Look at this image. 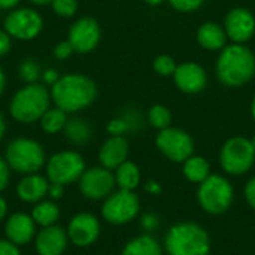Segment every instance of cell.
Masks as SVG:
<instances>
[{
    "label": "cell",
    "mask_w": 255,
    "mask_h": 255,
    "mask_svg": "<svg viewBox=\"0 0 255 255\" xmlns=\"http://www.w3.org/2000/svg\"><path fill=\"white\" fill-rule=\"evenodd\" d=\"M4 82H6L4 73H3V70H1V67H0V96H1V93H3V90H4Z\"/></svg>",
    "instance_id": "bcb514c9"
},
{
    "label": "cell",
    "mask_w": 255,
    "mask_h": 255,
    "mask_svg": "<svg viewBox=\"0 0 255 255\" xmlns=\"http://www.w3.org/2000/svg\"><path fill=\"white\" fill-rule=\"evenodd\" d=\"M7 215V203L3 197H0V223L6 218Z\"/></svg>",
    "instance_id": "7bdbcfd3"
},
{
    "label": "cell",
    "mask_w": 255,
    "mask_h": 255,
    "mask_svg": "<svg viewBox=\"0 0 255 255\" xmlns=\"http://www.w3.org/2000/svg\"><path fill=\"white\" fill-rule=\"evenodd\" d=\"M175 84L176 87L188 94H194L202 91L206 87L208 78L205 69L197 63H182L176 67L175 73Z\"/></svg>",
    "instance_id": "2e32d148"
},
{
    "label": "cell",
    "mask_w": 255,
    "mask_h": 255,
    "mask_svg": "<svg viewBox=\"0 0 255 255\" xmlns=\"http://www.w3.org/2000/svg\"><path fill=\"white\" fill-rule=\"evenodd\" d=\"M43 79H45V82L46 84H55L58 79H60V76H58V73L54 70V69H49V70H46L45 73H43Z\"/></svg>",
    "instance_id": "60d3db41"
},
{
    "label": "cell",
    "mask_w": 255,
    "mask_h": 255,
    "mask_svg": "<svg viewBox=\"0 0 255 255\" xmlns=\"http://www.w3.org/2000/svg\"><path fill=\"white\" fill-rule=\"evenodd\" d=\"M48 196L52 199V200H60L63 196H64V185H60V184H49V188H48Z\"/></svg>",
    "instance_id": "f35d334b"
},
{
    "label": "cell",
    "mask_w": 255,
    "mask_h": 255,
    "mask_svg": "<svg viewBox=\"0 0 255 255\" xmlns=\"http://www.w3.org/2000/svg\"><path fill=\"white\" fill-rule=\"evenodd\" d=\"M226 33L235 43L248 42L255 33L254 15L244 7L230 10L226 16Z\"/></svg>",
    "instance_id": "9a60e30c"
},
{
    "label": "cell",
    "mask_w": 255,
    "mask_h": 255,
    "mask_svg": "<svg viewBox=\"0 0 255 255\" xmlns=\"http://www.w3.org/2000/svg\"><path fill=\"white\" fill-rule=\"evenodd\" d=\"M164 248L169 255H209L211 239L200 224L182 221L169 229Z\"/></svg>",
    "instance_id": "3957f363"
},
{
    "label": "cell",
    "mask_w": 255,
    "mask_h": 255,
    "mask_svg": "<svg viewBox=\"0 0 255 255\" xmlns=\"http://www.w3.org/2000/svg\"><path fill=\"white\" fill-rule=\"evenodd\" d=\"M169 3L179 12H193L199 9L205 0H169Z\"/></svg>",
    "instance_id": "d6a6232c"
},
{
    "label": "cell",
    "mask_w": 255,
    "mask_h": 255,
    "mask_svg": "<svg viewBox=\"0 0 255 255\" xmlns=\"http://www.w3.org/2000/svg\"><path fill=\"white\" fill-rule=\"evenodd\" d=\"M197 200L202 209L212 215L224 214L233 203V187L220 175H209L197 191Z\"/></svg>",
    "instance_id": "8992f818"
},
{
    "label": "cell",
    "mask_w": 255,
    "mask_h": 255,
    "mask_svg": "<svg viewBox=\"0 0 255 255\" xmlns=\"http://www.w3.org/2000/svg\"><path fill=\"white\" fill-rule=\"evenodd\" d=\"M64 134L72 143L84 145L91 137V127L82 118H72V120H67L64 126Z\"/></svg>",
    "instance_id": "484cf974"
},
{
    "label": "cell",
    "mask_w": 255,
    "mask_h": 255,
    "mask_svg": "<svg viewBox=\"0 0 255 255\" xmlns=\"http://www.w3.org/2000/svg\"><path fill=\"white\" fill-rule=\"evenodd\" d=\"M73 52V46L72 43L67 40V42H61L58 43L55 48H54V55L58 58V60H66L70 54Z\"/></svg>",
    "instance_id": "e575fe53"
},
{
    "label": "cell",
    "mask_w": 255,
    "mask_h": 255,
    "mask_svg": "<svg viewBox=\"0 0 255 255\" xmlns=\"http://www.w3.org/2000/svg\"><path fill=\"white\" fill-rule=\"evenodd\" d=\"M10 49V36L6 31L0 30V57Z\"/></svg>",
    "instance_id": "ab89813d"
},
{
    "label": "cell",
    "mask_w": 255,
    "mask_h": 255,
    "mask_svg": "<svg viewBox=\"0 0 255 255\" xmlns=\"http://www.w3.org/2000/svg\"><path fill=\"white\" fill-rule=\"evenodd\" d=\"M4 131H6V123H4V120H3V117L0 114V140L4 136Z\"/></svg>",
    "instance_id": "f6af8a7d"
},
{
    "label": "cell",
    "mask_w": 255,
    "mask_h": 255,
    "mask_svg": "<svg viewBox=\"0 0 255 255\" xmlns=\"http://www.w3.org/2000/svg\"><path fill=\"white\" fill-rule=\"evenodd\" d=\"M255 161V149L250 139L232 137L229 139L220 152V163L224 172L233 176L247 173Z\"/></svg>",
    "instance_id": "52a82bcc"
},
{
    "label": "cell",
    "mask_w": 255,
    "mask_h": 255,
    "mask_svg": "<svg viewBox=\"0 0 255 255\" xmlns=\"http://www.w3.org/2000/svg\"><path fill=\"white\" fill-rule=\"evenodd\" d=\"M227 40V33L217 22H205L197 31V42L202 48L209 51L223 49Z\"/></svg>",
    "instance_id": "44dd1931"
},
{
    "label": "cell",
    "mask_w": 255,
    "mask_h": 255,
    "mask_svg": "<svg viewBox=\"0 0 255 255\" xmlns=\"http://www.w3.org/2000/svg\"><path fill=\"white\" fill-rule=\"evenodd\" d=\"M115 185V175L103 166L91 167L79 178V191L90 200L106 199L112 194Z\"/></svg>",
    "instance_id": "8fae6325"
},
{
    "label": "cell",
    "mask_w": 255,
    "mask_h": 255,
    "mask_svg": "<svg viewBox=\"0 0 255 255\" xmlns=\"http://www.w3.org/2000/svg\"><path fill=\"white\" fill-rule=\"evenodd\" d=\"M9 164L6 160H3L0 157V193L4 191L9 185V179H10V170H9Z\"/></svg>",
    "instance_id": "836d02e7"
},
{
    "label": "cell",
    "mask_w": 255,
    "mask_h": 255,
    "mask_svg": "<svg viewBox=\"0 0 255 255\" xmlns=\"http://www.w3.org/2000/svg\"><path fill=\"white\" fill-rule=\"evenodd\" d=\"M121 255H163V250L158 241L152 235L146 233L127 242Z\"/></svg>",
    "instance_id": "7402d4cb"
},
{
    "label": "cell",
    "mask_w": 255,
    "mask_h": 255,
    "mask_svg": "<svg viewBox=\"0 0 255 255\" xmlns=\"http://www.w3.org/2000/svg\"><path fill=\"white\" fill-rule=\"evenodd\" d=\"M67 236L75 247L87 248L99 239L100 223L93 214H76L67 226Z\"/></svg>",
    "instance_id": "4fadbf2b"
},
{
    "label": "cell",
    "mask_w": 255,
    "mask_h": 255,
    "mask_svg": "<svg viewBox=\"0 0 255 255\" xmlns=\"http://www.w3.org/2000/svg\"><path fill=\"white\" fill-rule=\"evenodd\" d=\"M176 63H175V58L170 57V55H158L155 60H154V69L157 73L163 75V76H170L175 73L176 70Z\"/></svg>",
    "instance_id": "f1b7e54d"
},
{
    "label": "cell",
    "mask_w": 255,
    "mask_h": 255,
    "mask_svg": "<svg viewBox=\"0 0 255 255\" xmlns=\"http://www.w3.org/2000/svg\"><path fill=\"white\" fill-rule=\"evenodd\" d=\"M155 145L166 158L175 163H184L194 152V142L191 136L175 127L160 130L155 139Z\"/></svg>",
    "instance_id": "30bf717a"
},
{
    "label": "cell",
    "mask_w": 255,
    "mask_h": 255,
    "mask_svg": "<svg viewBox=\"0 0 255 255\" xmlns=\"http://www.w3.org/2000/svg\"><path fill=\"white\" fill-rule=\"evenodd\" d=\"M128 155V143L123 136L109 137L99 151V161L103 167L114 170L127 161Z\"/></svg>",
    "instance_id": "d6986e66"
},
{
    "label": "cell",
    "mask_w": 255,
    "mask_h": 255,
    "mask_svg": "<svg viewBox=\"0 0 255 255\" xmlns=\"http://www.w3.org/2000/svg\"><path fill=\"white\" fill-rule=\"evenodd\" d=\"M255 73V55L241 43L223 48L217 61V76L227 87H242Z\"/></svg>",
    "instance_id": "7a4b0ae2"
},
{
    "label": "cell",
    "mask_w": 255,
    "mask_h": 255,
    "mask_svg": "<svg viewBox=\"0 0 255 255\" xmlns=\"http://www.w3.org/2000/svg\"><path fill=\"white\" fill-rule=\"evenodd\" d=\"M142 227L145 229L146 233H152L158 227V218L152 214H146L142 218Z\"/></svg>",
    "instance_id": "d590c367"
},
{
    "label": "cell",
    "mask_w": 255,
    "mask_h": 255,
    "mask_svg": "<svg viewBox=\"0 0 255 255\" xmlns=\"http://www.w3.org/2000/svg\"><path fill=\"white\" fill-rule=\"evenodd\" d=\"M52 9L57 15L63 18H70L76 13V0H52Z\"/></svg>",
    "instance_id": "4dcf8cb0"
},
{
    "label": "cell",
    "mask_w": 255,
    "mask_h": 255,
    "mask_svg": "<svg viewBox=\"0 0 255 255\" xmlns=\"http://www.w3.org/2000/svg\"><path fill=\"white\" fill-rule=\"evenodd\" d=\"M48 188H49V182L46 181V178L31 173V175H25L18 182L16 194L25 203H39L48 194Z\"/></svg>",
    "instance_id": "ffe728a7"
},
{
    "label": "cell",
    "mask_w": 255,
    "mask_h": 255,
    "mask_svg": "<svg viewBox=\"0 0 255 255\" xmlns=\"http://www.w3.org/2000/svg\"><path fill=\"white\" fill-rule=\"evenodd\" d=\"M51 96L57 108L63 109L64 112H78L94 102L97 96V87L88 76L73 73L61 76L52 85Z\"/></svg>",
    "instance_id": "6da1fadb"
},
{
    "label": "cell",
    "mask_w": 255,
    "mask_h": 255,
    "mask_svg": "<svg viewBox=\"0 0 255 255\" xmlns=\"http://www.w3.org/2000/svg\"><path fill=\"white\" fill-rule=\"evenodd\" d=\"M31 3L34 4H39V6H43V4H48V3H52V0H30Z\"/></svg>",
    "instance_id": "7dc6e473"
},
{
    "label": "cell",
    "mask_w": 255,
    "mask_h": 255,
    "mask_svg": "<svg viewBox=\"0 0 255 255\" xmlns=\"http://www.w3.org/2000/svg\"><path fill=\"white\" fill-rule=\"evenodd\" d=\"M19 76L25 82H28V84H34L39 79V76H40V67H39V64L36 61H33V60L24 61L21 64V67H19Z\"/></svg>",
    "instance_id": "f546056e"
},
{
    "label": "cell",
    "mask_w": 255,
    "mask_h": 255,
    "mask_svg": "<svg viewBox=\"0 0 255 255\" xmlns=\"http://www.w3.org/2000/svg\"><path fill=\"white\" fill-rule=\"evenodd\" d=\"M69 242L67 232L60 226L43 227L36 236V251L39 255H61Z\"/></svg>",
    "instance_id": "ac0fdd59"
},
{
    "label": "cell",
    "mask_w": 255,
    "mask_h": 255,
    "mask_svg": "<svg viewBox=\"0 0 255 255\" xmlns=\"http://www.w3.org/2000/svg\"><path fill=\"white\" fill-rule=\"evenodd\" d=\"M43 21L37 12L33 9H18L7 15L4 21L6 33L19 40L34 39L42 30Z\"/></svg>",
    "instance_id": "7c38bea8"
},
{
    "label": "cell",
    "mask_w": 255,
    "mask_h": 255,
    "mask_svg": "<svg viewBox=\"0 0 255 255\" xmlns=\"http://www.w3.org/2000/svg\"><path fill=\"white\" fill-rule=\"evenodd\" d=\"M0 255H19L18 245L7 239H0Z\"/></svg>",
    "instance_id": "8d00e7d4"
},
{
    "label": "cell",
    "mask_w": 255,
    "mask_h": 255,
    "mask_svg": "<svg viewBox=\"0 0 255 255\" xmlns=\"http://www.w3.org/2000/svg\"><path fill=\"white\" fill-rule=\"evenodd\" d=\"M6 161L12 170L31 175L43 167L45 152L36 140L19 137L9 143L6 149Z\"/></svg>",
    "instance_id": "5b68a950"
},
{
    "label": "cell",
    "mask_w": 255,
    "mask_h": 255,
    "mask_svg": "<svg viewBox=\"0 0 255 255\" xmlns=\"http://www.w3.org/2000/svg\"><path fill=\"white\" fill-rule=\"evenodd\" d=\"M100 40V27L97 21L93 18H81L78 19L70 31H69V42L73 46V51L85 54L93 51Z\"/></svg>",
    "instance_id": "5bb4252c"
},
{
    "label": "cell",
    "mask_w": 255,
    "mask_h": 255,
    "mask_svg": "<svg viewBox=\"0 0 255 255\" xmlns=\"http://www.w3.org/2000/svg\"><path fill=\"white\" fill-rule=\"evenodd\" d=\"M130 128V123L127 118H114L108 123V133L111 136H123L124 133H127Z\"/></svg>",
    "instance_id": "1f68e13d"
},
{
    "label": "cell",
    "mask_w": 255,
    "mask_h": 255,
    "mask_svg": "<svg viewBox=\"0 0 255 255\" xmlns=\"http://www.w3.org/2000/svg\"><path fill=\"white\" fill-rule=\"evenodd\" d=\"M148 4H151V6H157V4H161L164 0H145Z\"/></svg>",
    "instance_id": "c3c4849f"
},
{
    "label": "cell",
    "mask_w": 255,
    "mask_h": 255,
    "mask_svg": "<svg viewBox=\"0 0 255 255\" xmlns=\"http://www.w3.org/2000/svg\"><path fill=\"white\" fill-rule=\"evenodd\" d=\"M4 233L7 241L15 245H27L33 241L36 233V223L31 215L24 212H15L6 220Z\"/></svg>",
    "instance_id": "e0dca14e"
},
{
    "label": "cell",
    "mask_w": 255,
    "mask_h": 255,
    "mask_svg": "<svg viewBox=\"0 0 255 255\" xmlns=\"http://www.w3.org/2000/svg\"><path fill=\"white\" fill-rule=\"evenodd\" d=\"M115 184L120 190L134 191L140 184V170L131 161H124L115 169Z\"/></svg>",
    "instance_id": "603a6c76"
},
{
    "label": "cell",
    "mask_w": 255,
    "mask_h": 255,
    "mask_svg": "<svg viewBox=\"0 0 255 255\" xmlns=\"http://www.w3.org/2000/svg\"><path fill=\"white\" fill-rule=\"evenodd\" d=\"M19 3V0H0V9H10L13 6H16Z\"/></svg>",
    "instance_id": "ee69618b"
},
{
    "label": "cell",
    "mask_w": 255,
    "mask_h": 255,
    "mask_svg": "<svg viewBox=\"0 0 255 255\" xmlns=\"http://www.w3.org/2000/svg\"><path fill=\"white\" fill-rule=\"evenodd\" d=\"M251 143H253V148H254V149H255V136H254V137H253V139H251Z\"/></svg>",
    "instance_id": "f907efd6"
},
{
    "label": "cell",
    "mask_w": 255,
    "mask_h": 255,
    "mask_svg": "<svg viewBox=\"0 0 255 255\" xmlns=\"http://www.w3.org/2000/svg\"><path fill=\"white\" fill-rule=\"evenodd\" d=\"M67 112H64L60 108H54V109H48L43 117L40 118V126L42 130L48 134H55L60 130H64V126L67 123Z\"/></svg>",
    "instance_id": "4316f807"
},
{
    "label": "cell",
    "mask_w": 255,
    "mask_h": 255,
    "mask_svg": "<svg viewBox=\"0 0 255 255\" xmlns=\"http://www.w3.org/2000/svg\"><path fill=\"white\" fill-rule=\"evenodd\" d=\"M148 120L149 123L158 128V130H164L167 127H170V123H172V112L163 106V105H154L149 112H148Z\"/></svg>",
    "instance_id": "83f0119b"
},
{
    "label": "cell",
    "mask_w": 255,
    "mask_h": 255,
    "mask_svg": "<svg viewBox=\"0 0 255 255\" xmlns=\"http://www.w3.org/2000/svg\"><path fill=\"white\" fill-rule=\"evenodd\" d=\"M145 190L151 194H160L161 193V187L160 184H157L155 181H149L146 185H145Z\"/></svg>",
    "instance_id": "b9f144b4"
},
{
    "label": "cell",
    "mask_w": 255,
    "mask_h": 255,
    "mask_svg": "<svg viewBox=\"0 0 255 255\" xmlns=\"http://www.w3.org/2000/svg\"><path fill=\"white\" fill-rule=\"evenodd\" d=\"M140 211V200L134 191L118 190L109 194L102 206V217L114 226L133 221Z\"/></svg>",
    "instance_id": "ba28073f"
},
{
    "label": "cell",
    "mask_w": 255,
    "mask_h": 255,
    "mask_svg": "<svg viewBox=\"0 0 255 255\" xmlns=\"http://www.w3.org/2000/svg\"><path fill=\"white\" fill-rule=\"evenodd\" d=\"M251 115H253V118H254L255 121V97L253 99V103H251Z\"/></svg>",
    "instance_id": "681fc988"
},
{
    "label": "cell",
    "mask_w": 255,
    "mask_h": 255,
    "mask_svg": "<svg viewBox=\"0 0 255 255\" xmlns=\"http://www.w3.org/2000/svg\"><path fill=\"white\" fill-rule=\"evenodd\" d=\"M184 176L193 184H202L211 175L209 163L199 155H191L184 161Z\"/></svg>",
    "instance_id": "cb8c5ba5"
},
{
    "label": "cell",
    "mask_w": 255,
    "mask_h": 255,
    "mask_svg": "<svg viewBox=\"0 0 255 255\" xmlns=\"http://www.w3.org/2000/svg\"><path fill=\"white\" fill-rule=\"evenodd\" d=\"M49 108V94L40 84H28L12 99L10 114L19 123L40 120Z\"/></svg>",
    "instance_id": "277c9868"
},
{
    "label": "cell",
    "mask_w": 255,
    "mask_h": 255,
    "mask_svg": "<svg viewBox=\"0 0 255 255\" xmlns=\"http://www.w3.org/2000/svg\"><path fill=\"white\" fill-rule=\"evenodd\" d=\"M31 218L34 220L36 224L42 227H49L54 226L58 218H60V209L54 202L42 200L36 203V206L31 211Z\"/></svg>",
    "instance_id": "d4e9b609"
},
{
    "label": "cell",
    "mask_w": 255,
    "mask_h": 255,
    "mask_svg": "<svg viewBox=\"0 0 255 255\" xmlns=\"http://www.w3.org/2000/svg\"><path fill=\"white\" fill-rule=\"evenodd\" d=\"M85 172L84 158L75 151H63L54 154L46 166L48 179L52 184L67 185L75 181H79Z\"/></svg>",
    "instance_id": "9c48e42d"
},
{
    "label": "cell",
    "mask_w": 255,
    "mask_h": 255,
    "mask_svg": "<svg viewBox=\"0 0 255 255\" xmlns=\"http://www.w3.org/2000/svg\"><path fill=\"white\" fill-rule=\"evenodd\" d=\"M245 199H247L248 205L255 211V178L250 179L245 187Z\"/></svg>",
    "instance_id": "74e56055"
}]
</instances>
